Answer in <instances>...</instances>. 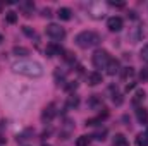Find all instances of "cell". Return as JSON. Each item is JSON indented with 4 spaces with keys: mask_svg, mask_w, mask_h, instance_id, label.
<instances>
[{
    "mask_svg": "<svg viewBox=\"0 0 148 146\" xmlns=\"http://www.w3.org/2000/svg\"><path fill=\"white\" fill-rule=\"evenodd\" d=\"M12 72L26 76V77H40L43 76V67L36 60H29V59H23L12 64Z\"/></svg>",
    "mask_w": 148,
    "mask_h": 146,
    "instance_id": "6da1fadb",
    "label": "cell"
},
{
    "mask_svg": "<svg viewBox=\"0 0 148 146\" xmlns=\"http://www.w3.org/2000/svg\"><path fill=\"white\" fill-rule=\"evenodd\" d=\"M100 41H102V36L95 31H81L76 36V45L79 48H93L100 45Z\"/></svg>",
    "mask_w": 148,
    "mask_h": 146,
    "instance_id": "7a4b0ae2",
    "label": "cell"
},
{
    "mask_svg": "<svg viewBox=\"0 0 148 146\" xmlns=\"http://www.w3.org/2000/svg\"><path fill=\"white\" fill-rule=\"evenodd\" d=\"M91 62H93V65H95L97 69H105L107 64L110 62V53H109L107 50H103V48H98V50H95V53L91 55Z\"/></svg>",
    "mask_w": 148,
    "mask_h": 146,
    "instance_id": "3957f363",
    "label": "cell"
},
{
    "mask_svg": "<svg viewBox=\"0 0 148 146\" xmlns=\"http://www.w3.org/2000/svg\"><path fill=\"white\" fill-rule=\"evenodd\" d=\"M45 33H47V36H50L52 40H64L66 38V29L60 28L59 24H48Z\"/></svg>",
    "mask_w": 148,
    "mask_h": 146,
    "instance_id": "277c9868",
    "label": "cell"
},
{
    "mask_svg": "<svg viewBox=\"0 0 148 146\" xmlns=\"http://www.w3.org/2000/svg\"><path fill=\"white\" fill-rule=\"evenodd\" d=\"M57 115V110H55V105L53 103H48L43 112H41V122H45V124H48V122H52L53 120V117Z\"/></svg>",
    "mask_w": 148,
    "mask_h": 146,
    "instance_id": "5b68a950",
    "label": "cell"
},
{
    "mask_svg": "<svg viewBox=\"0 0 148 146\" xmlns=\"http://www.w3.org/2000/svg\"><path fill=\"white\" fill-rule=\"evenodd\" d=\"M107 28H109V31H112V33H119V31L124 28V21H122L119 16L109 17V21H107Z\"/></svg>",
    "mask_w": 148,
    "mask_h": 146,
    "instance_id": "8992f818",
    "label": "cell"
},
{
    "mask_svg": "<svg viewBox=\"0 0 148 146\" xmlns=\"http://www.w3.org/2000/svg\"><path fill=\"white\" fill-rule=\"evenodd\" d=\"M127 38H129V41H131V43H138V41L143 38V29H141L140 26H134V28H131V31H129Z\"/></svg>",
    "mask_w": 148,
    "mask_h": 146,
    "instance_id": "52a82bcc",
    "label": "cell"
},
{
    "mask_svg": "<svg viewBox=\"0 0 148 146\" xmlns=\"http://www.w3.org/2000/svg\"><path fill=\"white\" fill-rule=\"evenodd\" d=\"M107 117H109V112L103 108V112H100L97 117H93V119H88V120H86V126H98V124H102V122H103Z\"/></svg>",
    "mask_w": 148,
    "mask_h": 146,
    "instance_id": "ba28073f",
    "label": "cell"
},
{
    "mask_svg": "<svg viewBox=\"0 0 148 146\" xmlns=\"http://www.w3.org/2000/svg\"><path fill=\"white\" fill-rule=\"evenodd\" d=\"M45 53H47L48 57H57V55H60V53H62V46H60V45H57V43H50V45H47Z\"/></svg>",
    "mask_w": 148,
    "mask_h": 146,
    "instance_id": "9c48e42d",
    "label": "cell"
},
{
    "mask_svg": "<svg viewBox=\"0 0 148 146\" xmlns=\"http://www.w3.org/2000/svg\"><path fill=\"white\" fill-rule=\"evenodd\" d=\"M86 81H88V84L90 86H97V84H100V83H103V76L100 72H90L88 74V77H86Z\"/></svg>",
    "mask_w": 148,
    "mask_h": 146,
    "instance_id": "30bf717a",
    "label": "cell"
},
{
    "mask_svg": "<svg viewBox=\"0 0 148 146\" xmlns=\"http://www.w3.org/2000/svg\"><path fill=\"white\" fill-rule=\"evenodd\" d=\"M105 69H107V74H109V76H115V74L121 71V64H119L117 59H110V62L107 64Z\"/></svg>",
    "mask_w": 148,
    "mask_h": 146,
    "instance_id": "8fae6325",
    "label": "cell"
},
{
    "mask_svg": "<svg viewBox=\"0 0 148 146\" xmlns=\"http://www.w3.org/2000/svg\"><path fill=\"white\" fill-rule=\"evenodd\" d=\"M147 100V93L143 91V89H138L136 93H134V96H133V105H136V107H141V103Z\"/></svg>",
    "mask_w": 148,
    "mask_h": 146,
    "instance_id": "7c38bea8",
    "label": "cell"
},
{
    "mask_svg": "<svg viewBox=\"0 0 148 146\" xmlns=\"http://www.w3.org/2000/svg\"><path fill=\"white\" fill-rule=\"evenodd\" d=\"M136 119L140 124H147L148 122V110L145 107H138L136 108Z\"/></svg>",
    "mask_w": 148,
    "mask_h": 146,
    "instance_id": "4fadbf2b",
    "label": "cell"
},
{
    "mask_svg": "<svg viewBox=\"0 0 148 146\" xmlns=\"http://www.w3.org/2000/svg\"><path fill=\"white\" fill-rule=\"evenodd\" d=\"M57 16H59L60 21H69V19L73 17V12H71V9H67V7H60V9L57 10Z\"/></svg>",
    "mask_w": 148,
    "mask_h": 146,
    "instance_id": "5bb4252c",
    "label": "cell"
},
{
    "mask_svg": "<svg viewBox=\"0 0 148 146\" xmlns=\"http://www.w3.org/2000/svg\"><path fill=\"white\" fill-rule=\"evenodd\" d=\"M19 7H21L23 14H24L26 17H29L31 12H33V9H35V3H33V2H23V3H19Z\"/></svg>",
    "mask_w": 148,
    "mask_h": 146,
    "instance_id": "9a60e30c",
    "label": "cell"
},
{
    "mask_svg": "<svg viewBox=\"0 0 148 146\" xmlns=\"http://www.w3.org/2000/svg\"><path fill=\"white\" fill-rule=\"evenodd\" d=\"M112 146H129V141L126 139L124 134H115L114 141H112Z\"/></svg>",
    "mask_w": 148,
    "mask_h": 146,
    "instance_id": "2e32d148",
    "label": "cell"
},
{
    "mask_svg": "<svg viewBox=\"0 0 148 146\" xmlns=\"http://www.w3.org/2000/svg\"><path fill=\"white\" fill-rule=\"evenodd\" d=\"M66 107H67V108H77V107H79V96H76V95H71V96H67Z\"/></svg>",
    "mask_w": 148,
    "mask_h": 146,
    "instance_id": "e0dca14e",
    "label": "cell"
},
{
    "mask_svg": "<svg viewBox=\"0 0 148 146\" xmlns=\"http://www.w3.org/2000/svg\"><path fill=\"white\" fill-rule=\"evenodd\" d=\"M91 136H86V134H83V136H79L77 139H76V146H90L91 143Z\"/></svg>",
    "mask_w": 148,
    "mask_h": 146,
    "instance_id": "ac0fdd59",
    "label": "cell"
},
{
    "mask_svg": "<svg viewBox=\"0 0 148 146\" xmlns=\"http://www.w3.org/2000/svg\"><path fill=\"white\" fill-rule=\"evenodd\" d=\"M110 91H112V102H114L115 105H121V103H122V95H121V93L117 91V88H114V86L110 88Z\"/></svg>",
    "mask_w": 148,
    "mask_h": 146,
    "instance_id": "d6986e66",
    "label": "cell"
},
{
    "mask_svg": "<svg viewBox=\"0 0 148 146\" xmlns=\"http://www.w3.org/2000/svg\"><path fill=\"white\" fill-rule=\"evenodd\" d=\"M12 53H14V55H17V57H26V55H29V50H28V48H24V46H14Z\"/></svg>",
    "mask_w": 148,
    "mask_h": 146,
    "instance_id": "ffe728a7",
    "label": "cell"
},
{
    "mask_svg": "<svg viewBox=\"0 0 148 146\" xmlns=\"http://www.w3.org/2000/svg\"><path fill=\"white\" fill-rule=\"evenodd\" d=\"M136 146H148V136H147V132L143 134H138L136 136Z\"/></svg>",
    "mask_w": 148,
    "mask_h": 146,
    "instance_id": "44dd1931",
    "label": "cell"
},
{
    "mask_svg": "<svg viewBox=\"0 0 148 146\" xmlns=\"http://www.w3.org/2000/svg\"><path fill=\"white\" fill-rule=\"evenodd\" d=\"M133 76H134V69H133V67H124V69H122V79H124V81L133 79Z\"/></svg>",
    "mask_w": 148,
    "mask_h": 146,
    "instance_id": "7402d4cb",
    "label": "cell"
},
{
    "mask_svg": "<svg viewBox=\"0 0 148 146\" xmlns=\"http://www.w3.org/2000/svg\"><path fill=\"white\" fill-rule=\"evenodd\" d=\"M105 136H107V129L103 127V129H98V131H97L91 138H95L97 141H103V139H105Z\"/></svg>",
    "mask_w": 148,
    "mask_h": 146,
    "instance_id": "603a6c76",
    "label": "cell"
},
{
    "mask_svg": "<svg viewBox=\"0 0 148 146\" xmlns=\"http://www.w3.org/2000/svg\"><path fill=\"white\" fill-rule=\"evenodd\" d=\"M5 19H7L9 24H16V23H17V14L10 10V12H7V17H5Z\"/></svg>",
    "mask_w": 148,
    "mask_h": 146,
    "instance_id": "cb8c5ba5",
    "label": "cell"
},
{
    "mask_svg": "<svg viewBox=\"0 0 148 146\" xmlns=\"http://www.w3.org/2000/svg\"><path fill=\"white\" fill-rule=\"evenodd\" d=\"M23 31H24V35H28L29 38H35V36H36V33H35L29 26H24V28H23Z\"/></svg>",
    "mask_w": 148,
    "mask_h": 146,
    "instance_id": "d4e9b609",
    "label": "cell"
},
{
    "mask_svg": "<svg viewBox=\"0 0 148 146\" xmlns=\"http://www.w3.org/2000/svg\"><path fill=\"white\" fill-rule=\"evenodd\" d=\"M140 79L141 81H148V67H143L140 71Z\"/></svg>",
    "mask_w": 148,
    "mask_h": 146,
    "instance_id": "484cf974",
    "label": "cell"
},
{
    "mask_svg": "<svg viewBox=\"0 0 148 146\" xmlns=\"http://www.w3.org/2000/svg\"><path fill=\"white\" fill-rule=\"evenodd\" d=\"M141 60L148 62V45H145V46L141 48Z\"/></svg>",
    "mask_w": 148,
    "mask_h": 146,
    "instance_id": "4316f807",
    "label": "cell"
},
{
    "mask_svg": "<svg viewBox=\"0 0 148 146\" xmlns=\"http://www.w3.org/2000/svg\"><path fill=\"white\" fill-rule=\"evenodd\" d=\"M90 105H91V107H97V105H100V107H102V102L98 100V95H95V96L90 100Z\"/></svg>",
    "mask_w": 148,
    "mask_h": 146,
    "instance_id": "83f0119b",
    "label": "cell"
},
{
    "mask_svg": "<svg viewBox=\"0 0 148 146\" xmlns=\"http://www.w3.org/2000/svg\"><path fill=\"white\" fill-rule=\"evenodd\" d=\"M76 88H77V83H76V81H71L69 84H66V89H67V91H74Z\"/></svg>",
    "mask_w": 148,
    "mask_h": 146,
    "instance_id": "f1b7e54d",
    "label": "cell"
},
{
    "mask_svg": "<svg viewBox=\"0 0 148 146\" xmlns=\"http://www.w3.org/2000/svg\"><path fill=\"white\" fill-rule=\"evenodd\" d=\"M109 5H112V7H119V9H122L124 7V2H109Z\"/></svg>",
    "mask_w": 148,
    "mask_h": 146,
    "instance_id": "f546056e",
    "label": "cell"
},
{
    "mask_svg": "<svg viewBox=\"0 0 148 146\" xmlns=\"http://www.w3.org/2000/svg\"><path fill=\"white\" fill-rule=\"evenodd\" d=\"M134 86H136V83H133V81H131V83H127V86H126V91H129V89H133Z\"/></svg>",
    "mask_w": 148,
    "mask_h": 146,
    "instance_id": "4dcf8cb0",
    "label": "cell"
},
{
    "mask_svg": "<svg viewBox=\"0 0 148 146\" xmlns=\"http://www.w3.org/2000/svg\"><path fill=\"white\" fill-rule=\"evenodd\" d=\"M50 9H43V17H50Z\"/></svg>",
    "mask_w": 148,
    "mask_h": 146,
    "instance_id": "1f68e13d",
    "label": "cell"
},
{
    "mask_svg": "<svg viewBox=\"0 0 148 146\" xmlns=\"http://www.w3.org/2000/svg\"><path fill=\"white\" fill-rule=\"evenodd\" d=\"M2 10H3V3L0 2V12H2Z\"/></svg>",
    "mask_w": 148,
    "mask_h": 146,
    "instance_id": "d6a6232c",
    "label": "cell"
},
{
    "mask_svg": "<svg viewBox=\"0 0 148 146\" xmlns=\"http://www.w3.org/2000/svg\"><path fill=\"white\" fill-rule=\"evenodd\" d=\"M2 41H3V35H2V33H0V43H2Z\"/></svg>",
    "mask_w": 148,
    "mask_h": 146,
    "instance_id": "836d02e7",
    "label": "cell"
},
{
    "mask_svg": "<svg viewBox=\"0 0 148 146\" xmlns=\"http://www.w3.org/2000/svg\"><path fill=\"white\" fill-rule=\"evenodd\" d=\"M147 136H148V129H147Z\"/></svg>",
    "mask_w": 148,
    "mask_h": 146,
    "instance_id": "e575fe53",
    "label": "cell"
}]
</instances>
